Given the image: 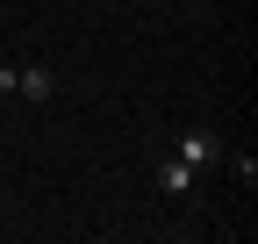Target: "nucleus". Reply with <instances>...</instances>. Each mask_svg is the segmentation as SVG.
Returning <instances> with one entry per match:
<instances>
[{
    "label": "nucleus",
    "instance_id": "1",
    "mask_svg": "<svg viewBox=\"0 0 258 244\" xmlns=\"http://www.w3.org/2000/svg\"><path fill=\"white\" fill-rule=\"evenodd\" d=\"M0 94H22L29 108H43L57 94V72L50 65H0Z\"/></svg>",
    "mask_w": 258,
    "mask_h": 244
},
{
    "label": "nucleus",
    "instance_id": "2",
    "mask_svg": "<svg viewBox=\"0 0 258 244\" xmlns=\"http://www.w3.org/2000/svg\"><path fill=\"white\" fill-rule=\"evenodd\" d=\"M165 151H172L179 165H194V172H201V165H215V158H222V137H215V130H201V122H194V130H179V137H172Z\"/></svg>",
    "mask_w": 258,
    "mask_h": 244
},
{
    "label": "nucleus",
    "instance_id": "3",
    "mask_svg": "<svg viewBox=\"0 0 258 244\" xmlns=\"http://www.w3.org/2000/svg\"><path fill=\"white\" fill-rule=\"evenodd\" d=\"M151 179H158V194H172V201H186V194H194V165H179L172 151H158V165H151Z\"/></svg>",
    "mask_w": 258,
    "mask_h": 244
},
{
    "label": "nucleus",
    "instance_id": "4",
    "mask_svg": "<svg viewBox=\"0 0 258 244\" xmlns=\"http://www.w3.org/2000/svg\"><path fill=\"white\" fill-rule=\"evenodd\" d=\"M230 179H237V187H251V179H258V158H251V151H244V158H230Z\"/></svg>",
    "mask_w": 258,
    "mask_h": 244
}]
</instances>
